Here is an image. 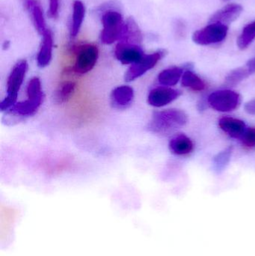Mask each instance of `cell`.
Masks as SVG:
<instances>
[{"instance_id": "cell-3", "label": "cell", "mask_w": 255, "mask_h": 256, "mask_svg": "<svg viewBox=\"0 0 255 256\" xmlns=\"http://www.w3.org/2000/svg\"><path fill=\"white\" fill-rule=\"evenodd\" d=\"M76 54L74 66L72 70L76 74L83 75L91 72L99 56V50L94 44H83L76 46L74 49Z\"/></svg>"}, {"instance_id": "cell-1", "label": "cell", "mask_w": 255, "mask_h": 256, "mask_svg": "<svg viewBox=\"0 0 255 256\" xmlns=\"http://www.w3.org/2000/svg\"><path fill=\"white\" fill-rule=\"evenodd\" d=\"M187 122L188 116L184 111L177 109L166 110L154 112L148 128L154 134L166 135L184 127Z\"/></svg>"}, {"instance_id": "cell-12", "label": "cell", "mask_w": 255, "mask_h": 256, "mask_svg": "<svg viewBox=\"0 0 255 256\" xmlns=\"http://www.w3.org/2000/svg\"><path fill=\"white\" fill-rule=\"evenodd\" d=\"M25 8L31 16V20L39 34H43L47 30L43 16V9L37 0H22Z\"/></svg>"}, {"instance_id": "cell-14", "label": "cell", "mask_w": 255, "mask_h": 256, "mask_svg": "<svg viewBox=\"0 0 255 256\" xmlns=\"http://www.w3.org/2000/svg\"><path fill=\"white\" fill-rule=\"evenodd\" d=\"M41 44L40 50L37 56V66L40 68L49 66L52 60V46H53V38L50 30H48L42 34Z\"/></svg>"}, {"instance_id": "cell-25", "label": "cell", "mask_w": 255, "mask_h": 256, "mask_svg": "<svg viewBox=\"0 0 255 256\" xmlns=\"http://www.w3.org/2000/svg\"><path fill=\"white\" fill-rule=\"evenodd\" d=\"M27 98H35L43 96L41 88V82L38 78L30 80L26 88Z\"/></svg>"}, {"instance_id": "cell-11", "label": "cell", "mask_w": 255, "mask_h": 256, "mask_svg": "<svg viewBox=\"0 0 255 256\" xmlns=\"http://www.w3.org/2000/svg\"><path fill=\"white\" fill-rule=\"evenodd\" d=\"M243 12L241 4H230L216 12L211 18V24H220L228 26L236 20Z\"/></svg>"}, {"instance_id": "cell-8", "label": "cell", "mask_w": 255, "mask_h": 256, "mask_svg": "<svg viewBox=\"0 0 255 256\" xmlns=\"http://www.w3.org/2000/svg\"><path fill=\"white\" fill-rule=\"evenodd\" d=\"M164 56L163 51H157L154 54L144 55L139 61L131 64L126 72L124 80L127 82H131L145 74L148 70L155 67L158 62Z\"/></svg>"}, {"instance_id": "cell-23", "label": "cell", "mask_w": 255, "mask_h": 256, "mask_svg": "<svg viewBox=\"0 0 255 256\" xmlns=\"http://www.w3.org/2000/svg\"><path fill=\"white\" fill-rule=\"evenodd\" d=\"M76 86V84L71 81H67L61 84L55 92V102L59 104H62L68 102L74 93Z\"/></svg>"}, {"instance_id": "cell-18", "label": "cell", "mask_w": 255, "mask_h": 256, "mask_svg": "<svg viewBox=\"0 0 255 256\" xmlns=\"http://www.w3.org/2000/svg\"><path fill=\"white\" fill-rule=\"evenodd\" d=\"M184 74V69L180 67H172L165 69L158 75V81L163 86H174L179 82Z\"/></svg>"}, {"instance_id": "cell-19", "label": "cell", "mask_w": 255, "mask_h": 256, "mask_svg": "<svg viewBox=\"0 0 255 256\" xmlns=\"http://www.w3.org/2000/svg\"><path fill=\"white\" fill-rule=\"evenodd\" d=\"M255 73L254 69L247 63L244 66L238 68L231 72L226 78V84L228 86L238 85L243 81L245 80L247 78H250L251 75Z\"/></svg>"}, {"instance_id": "cell-24", "label": "cell", "mask_w": 255, "mask_h": 256, "mask_svg": "<svg viewBox=\"0 0 255 256\" xmlns=\"http://www.w3.org/2000/svg\"><path fill=\"white\" fill-rule=\"evenodd\" d=\"M255 39V21L244 27L242 33L238 39V46L241 50L249 48Z\"/></svg>"}, {"instance_id": "cell-17", "label": "cell", "mask_w": 255, "mask_h": 256, "mask_svg": "<svg viewBox=\"0 0 255 256\" xmlns=\"http://www.w3.org/2000/svg\"><path fill=\"white\" fill-rule=\"evenodd\" d=\"M142 40V34L139 26L133 18H129L127 22H124L120 42L139 44Z\"/></svg>"}, {"instance_id": "cell-27", "label": "cell", "mask_w": 255, "mask_h": 256, "mask_svg": "<svg viewBox=\"0 0 255 256\" xmlns=\"http://www.w3.org/2000/svg\"><path fill=\"white\" fill-rule=\"evenodd\" d=\"M59 2L58 0H49V8L48 15L52 19H56L58 16Z\"/></svg>"}, {"instance_id": "cell-28", "label": "cell", "mask_w": 255, "mask_h": 256, "mask_svg": "<svg viewBox=\"0 0 255 256\" xmlns=\"http://www.w3.org/2000/svg\"><path fill=\"white\" fill-rule=\"evenodd\" d=\"M244 110H245L247 114L255 116V99L250 100V102L246 103L245 106H244Z\"/></svg>"}, {"instance_id": "cell-10", "label": "cell", "mask_w": 255, "mask_h": 256, "mask_svg": "<svg viewBox=\"0 0 255 256\" xmlns=\"http://www.w3.org/2000/svg\"><path fill=\"white\" fill-rule=\"evenodd\" d=\"M115 55L123 64H133L139 61L145 54L139 44L119 42L115 48Z\"/></svg>"}, {"instance_id": "cell-29", "label": "cell", "mask_w": 255, "mask_h": 256, "mask_svg": "<svg viewBox=\"0 0 255 256\" xmlns=\"http://www.w3.org/2000/svg\"><path fill=\"white\" fill-rule=\"evenodd\" d=\"M252 60H253V63H254L255 66V58H252Z\"/></svg>"}, {"instance_id": "cell-7", "label": "cell", "mask_w": 255, "mask_h": 256, "mask_svg": "<svg viewBox=\"0 0 255 256\" xmlns=\"http://www.w3.org/2000/svg\"><path fill=\"white\" fill-rule=\"evenodd\" d=\"M44 96L35 98H27L23 102H16L6 114V122H14L18 120L32 116L43 103Z\"/></svg>"}, {"instance_id": "cell-22", "label": "cell", "mask_w": 255, "mask_h": 256, "mask_svg": "<svg viewBox=\"0 0 255 256\" xmlns=\"http://www.w3.org/2000/svg\"><path fill=\"white\" fill-rule=\"evenodd\" d=\"M233 149L232 146H229L214 156L213 159V168L216 172L220 174L226 170L232 158Z\"/></svg>"}, {"instance_id": "cell-20", "label": "cell", "mask_w": 255, "mask_h": 256, "mask_svg": "<svg viewBox=\"0 0 255 256\" xmlns=\"http://www.w3.org/2000/svg\"><path fill=\"white\" fill-rule=\"evenodd\" d=\"M73 16H72L71 26H70V36L75 37L77 36L82 26V21L85 18V6L82 2L76 0L73 3Z\"/></svg>"}, {"instance_id": "cell-21", "label": "cell", "mask_w": 255, "mask_h": 256, "mask_svg": "<svg viewBox=\"0 0 255 256\" xmlns=\"http://www.w3.org/2000/svg\"><path fill=\"white\" fill-rule=\"evenodd\" d=\"M182 86L195 92H202L206 88V84L203 80L191 70L184 72L182 76Z\"/></svg>"}, {"instance_id": "cell-13", "label": "cell", "mask_w": 255, "mask_h": 256, "mask_svg": "<svg viewBox=\"0 0 255 256\" xmlns=\"http://www.w3.org/2000/svg\"><path fill=\"white\" fill-rule=\"evenodd\" d=\"M134 98V91L129 86H120L112 90L111 102L112 106L118 109L127 108Z\"/></svg>"}, {"instance_id": "cell-9", "label": "cell", "mask_w": 255, "mask_h": 256, "mask_svg": "<svg viewBox=\"0 0 255 256\" xmlns=\"http://www.w3.org/2000/svg\"><path fill=\"white\" fill-rule=\"evenodd\" d=\"M182 92L170 87H157L151 90L148 94V102L154 108H163L178 99Z\"/></svg>"}, {"instance_id": "cell-6", "label": "cell", "mask_w": 255, "mask_h": 256, "mask_svg": "<svg viewBox=\"0 0 255 256\" xmlns=\"http://www.w3.org/2000/svg\"><path fill=\"white\" fill-rule=\"evenodd\" d=\"M229 26L220 24H211L202 30H198L193 36V40L197 44H214L225 40Z\"/></svg>"}, {"instance_id": "cell-2", "label": "cell", "mask_w": 255, "mask_h": 256, "mask_svg": "<svg viewBox=\"0 0 255 256\" xmlns=\"http://www.w3.org/2000/svg\"><path fill=\"white\" fill-rule=\"evenodd\" d=\"M28 70V63L22 60L13 66L7 81V96L0 103L1 112L10 110L16 103L18 93L25 79Z\"/></svg>"}, {"instance_id": "cell-15", "label": "cell", "mask_w": 255, "mask_h": 256, "mask_svg": "<svg viewBox=\"0 0 255 256\" xmlns=\"http://www.w3.org/2000/svg\"><path fill=\"white\" fill-rule=\"evenodd\" d=\"M219 126L226 134L235 138H241L247 130L244 121L232 117L220 118Z\"/></svg>"}, {"instance_id": "cell-26", "label": "cell", "mask_w": 255, "mask_h": 256, "mask_svg": "<svg viewBox=\"0 0 255 256\" xmlns=\"http://www.w3.org/2000/svg\"><path fill=\"white\" fill-rule=\"evenodd\" d=\"M243 144L247 148L255 147V128H250L246 130L241 138Z\"/></svg>"}, {"instance_id": "cell-5", "label": "cell", "mask_w": 255, "mask_h": 256, "mask_svg": "<svg viewBox=\"0 0 255 256\" xmlns=\"http://www.w3.org/2000/svg\"><path fill=\"white\" fill-rule=\"evenodd\" d=\"M241 96L230 90H219L210 94L208 104L211 108L222 112L235 110L241 104Z\"/></svg>"}, {"instance_id": "cell-4", "label": "cell", "mask_w": 255, "mask_h": 256, "mask_svg": "<svg viewBox=\"0 0 255 256\" xmlns=\"http://www.w3.org/2000/svg\"><path fill=\"white\" fill-rule=\"evenodd\" d=\"M103 30L100 34V40L104 44H112L120 40L124 22L122 15L116 10H107L102 16Z\"/></svg>"}, {"instance_id": "cell-16", "label": "cell", "mask_w": 255, "mask_h": 256, "mask_svg": "<svg viewBox=\"0 0 255 256\" xmlns=\"http://www.w3.org/2000/svg\"><path fill=\"white\" fill-rule=\"evenodd\" d=\"M169 148L174 154L186 155L193 152L194 144L191 138L185 134H178L170 140Z\"/></svg>"}]
</instances>
